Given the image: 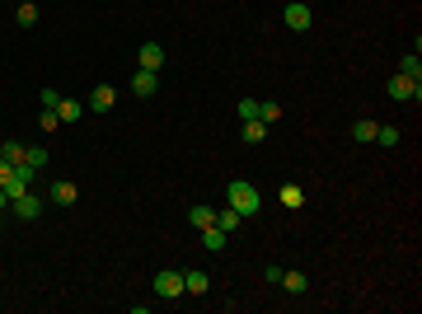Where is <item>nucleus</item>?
Returning a JSON list of instances; mask_svg holds the SVG:
<instances>
[{
  "label": "nucleus",
  "instance_id": "f257e3e1",
  "mask_svg": "<svg viewBox=\"0 0 422 314\" xmlns=\"http://www.w3.org/2000/svg\"><path fill=\"white\" fill-rule=\"evenodd\" d=\"M225 202H230V207L249 221V216H258V211H263V192L249 183V179H235V183H225Z\"/></svg>",
  "mask_w": 422,
  "mask_h": 314
},
{
  "label": "nucleus",
  "instance_id": "f03ea898",
  "mask_svg": "<svg viewBox=\"0 0 422 314\" xmlns=\"http://www.w3.org/2000/svg\"><path fill=\"white\" fill-rule=\"evenodd\" d=\"M385 94L395 99V104H422V80H413V76H390L385 80Z\"/></svg>",
  "mask_w": 422,
  "mask_h": 314
},
{
  "label": "nucleus",
  "instance_id": "7ed1b4c3",
  "mask_svg": "<svg viewBox=\"0 0 422 314\" xmlns=\"http://www.w3.org/2000/svg\"><path fill=\"white\" fill-rule=\"evenodd\" d=\"M151 287H155L159 300H184V272H179V267H159Z\"/></svg>",
  "mask_w": 422,
  "mask_h": 314
},
{
  "label": "nucleus",
  "instance_id": "20e7f679",
  "mask_svg": "<svg viewBox=\"0 0 422 314\" xmlns=\"http://www.w3.org/2000/svg\"><path fill=\"white\" fill-rule=\"evenodd\" d=\"M282 24H287L291 33H310L315 14H310V5H305V0H291L287 10H282Z\"/></svg>",
  "mask_w": 422,
  "mask_h": 314
},
{
  "label": "nucleus",
  "instance_id": "39448f33",
  "mask_svg": "<svg viewBox=\"0 0 422 314\" xmlns=\"http://www.w3.org/2000/svg\"><path fill=\"white\" fill-rule=\"evenodd\" d=\"M10 216H19V221H38V216H43V197H33V192L10 197Z\"/></svg>",
  "mask_w": 422,
  "mask_h": 314
},
{
  "label": "nucleus",
  "instance_id": "423d86ee",
  "mask_svg": "<svg viewBox=\"0 0 422 314\" xmlns=\"http://www.w3.org/2000/svg\"><path fill=\"white\" fill-rule=\"evenodd\" d=\"M136 66H141V71H164V47H159L155 38L136 47Z\"/></svg>",
  "mask_w": 422,
  "mask_h": 314
},
{
  "label": "nucleus",
  "instance_id": "0eeeda50",
  "mask_svg": "<svg viewBox=\"0 0 422 314\" xmlns=\"http://www.w3.org/2000/svg\"><path fill=\"white\" fill-rule=\"evenodd\" d=\"M132 94H136V99H155V94H159V71H141V66H136Z\"/></svg>",
  "mask_w": 422,
  "mask_h": 314
},
{
  "label": "nucleus",
  "instance_id": "6e6552de",
  "mask_svg": "<svg viewBox=\"0 0 422 314\" xmlns=\"http://www.w3.org/2000/svg\"><path fill=\"white\" fill-rule=\"evenodd\" d=\"M89 108H94V113H113V108H118V89H113V85H94V89H89Z\"/></svg>",
  "mask_w": 422,
  "mask_h": 314
},
{
  "label": "nucleus",
  "instance_id": "1a4fd4ad",
  "mask_svg": "<svg viewBox=\"0 0 422 314\" xmlns=\"http://www.w3.org/2000/svg\"><path fill=\"white\" fill-rule=\"evenodd\" d=\"M47 197H52L56 207H76V202H80V188L71 183V179H56V183H52V192H47Z\"/></svg>",
  "mask_w": 422,
  "mask_h": 314
},
{
  "label": "nucleus",
  "instance_id": "9d476101",
  "mask_svg": "<svg viewBox=\"0 0 422 314\" xmlns=\"http://www.w3.org/2000/svg\"><path fill=\"white\" fill-rule=\"evenodd\" d=\"M207 291H211V277L202 267H188L184 272V295H207Z\"/></svg>",
  "mask_w": 422,
  "mask_h": 314
},
{
  "label": "nucleus",
  "instance_id": "9b49d317",
  "mask_svg": "<svg viewBox=\"0 0 422 314\" xmlns=\"http://www.w3.org/2000/svg\"><path fill=\"white\" fill-rule=\"evenodd\" d=\"M239 136H244V146H263V141H267V122H263V117H249Z\"/></svg>",
  "mask_w": 422,
  "mask_h": 314
},
{
  "label": "nucleus",
  "instance_id": "f8f14e48",
  "mask_svg": "<svg viewBox=\"0 0 422 314\" xmlns=\"http://www.w3.org/2000/svg\"><path fill=\"white\" fill-rule=\"evenodd\" d=\"M188 225H197V230H207V225H216V207H207V202L188 207Z\"/></svg>",
  "mask_w": 422,
  "mask_h": 314
},
{
  "label": "nucleus",
  "instance_id": "ddd939ff",
  "mask_svg": "<svg viewBox=\"0 0 422 314\" xmlns=\"http://www.w3.org/2000/svg\"><path fill=\"white\" fill-rule=\"evenodd\" d=\"M347 136L362 141V146H370V141H375V122H370V117H357V122L347 127Z\"/></svg>",
  "mask_w": 422,
  "mask_h": 314
},
{
  "label": "nucleus",
  "instance_id": "4468645a",
  "mask_svg": "<svg viewBox=\"0 0 422 314\" xmlns=\"http://www.w3.org/2000/svg\"><path fill=\"white\" fill-rule=\"evenodd\" d=\"M216 225H221V230H225V235H230V230H239V225H244V216H239V211L230 207V202H225V207L216 211Z\"/></svg>",
  "mask_w": 422,
  "mask_h": 314
},
{
  "label": "nucleus",
  "instance_id": "2eb2a0df",
  "mask_svg": "<svg viewBox=\"0 0 422 314\" xmlns=\"http://www.w3.org/2000/svg\"><path fill=\"white\" fill-rule=\"evenodd\" d=\"M202 249H207V254H221V249H225V230H221V225H207V230H202Z\"/></svg>",
  "mask_w": 422,
  "mask_h": 314
},
{
  "label": "nucleus",
  "instance_id": "dca6fc26",
  "mask_svg": "<svg viewBox=\"0 0 422 314\" xmlns=\"http://www.w3.org/2000/svg\"><path fill=\"white\" fill-rule=\"evenodd\" d=\"M14 24H19V28H33V24H38V5H33V0H19V10H14Z\"/></svg>",
  "mask_w": 422,
  "mask_h": 314
},
{
  "label": "nucleus",
  "instance_id": "f3484780",
  "mask_svg": "<svg viewBox=\"0 0 422 314\" xmlns=\"http://www.w3.org/2000/svg\"><path fill=\"white\" fill-rule=\"evenodd\" d=\"M258 117H263L267 127H272V122H282V117H287V108L277 104V99H263V104H258Z\"/></svg>",
  "mask_w": 422,
  "mask_h": 314
},
{
  "label": "nucleus",
  "instance_id": "a211bd4d",
  "mask_svg": "<svg viewBox=\"0 0 422 314\" xmlns=\"http://www.w3.org/2000/svg\"><path fill=\"white\" fill-rule=\"evenodd\" d=\"M277 197H282V207H291V211L305 207V192H300L296 183H282V192H277Z\"/></svg>",
  "mask_w": 422,
  "mask_h": 314
},
{
  "label": "nucleus",
  "instance_id": "6ab92c4d",
  "mask_svg": "<svg viewBox=\"0 0 422 314\" xmlns=\"http://www.w3.org/2000/svg\"><path fill=\"white\" fill-rule=\"evenodd\" d=\"M282 287H287L291 295H305V291H310V282H305V272H282Z\"/></svg>",
  "mask_w": 422,
  "mask_h": 314
},
{
  "label": "nucleus",
  "instance_id": "aec40b11",
  "mask_svg": "<svg viewBox=\"0 0 422 314\" xmlns=\"http://www.w3.org/2000/svg\"><path fill=\"white\" fill-rule=\"evenodd\" d=\"M80 113H85V104H80V99H61V104H56V117H61V122H76Z\"/></svg>",
  "mask_w": 422,
  "mask_h": 314
},
{
  "label": "nucleus",
  "instance_id": "412c9836",
  "mask_svg": "<svg viewBox=\"0 0 422 314\" xmlns=\"http://www.w3.org/2000/svg\"><path fill=\"white\" fill-rule=\"evenodd\" d=\"M24 150H28V146H19V141H5V146H0V159H10V164H24Z\"/></svg>",
  "mask_w": 422,
  "mask_h": 314
},
{
  "label": "nucleus",
  "instance_id": "4be33fe9",
  "mask_svg": "<svg viewBox=\"0 0 422 314\" xmlns=\"http://www.w3.org/2000/svg\"><path fill=\"white\" fill-rule=\"evenodd\" d=\"M399 76H413V80H422V61H418V52H408L403 61H399Z\"/></svg>",
  "mask_w": 422,
  "mask_h": 314
},
{
  "label": "nucleus",
  "instance_id": "5701e85b",
  "mask_svg": "<svg viewBox=\"0 0 422 314\" xmlns=\"http://www.w3.org/2000/svg\"><path fill=\"white\" fill-rule=\"evenodd\" d=\"M235 113H239V122H249V117H258V99H239V104H235Z\"/></svg>",
  "mask_w": 422,
  "mask_h": 314
},
{
  "label": "nucleus",
  "instance_id": "b1692460",
  "mask_svg": "<svg viewBox=\"0 0 422 314\" xmlns=\"http://www.w3.org/2000/svg\"><path fill=\"white\" fill-rule=\"evenodd\" d=\"M38 127H43V131H56V127H61V117H56V108H43V113H38Z\"/></svg>",
  "mask_w": 422,
  "mask_h": 314
},
{
  "label": "nucleus",
  "instance_id": "393cba45",
  "mask_svg": "<svg viewBox=\"0 0 422 314\" xmlns=\"http://www.w3.org/2000/svg\"><path fill=\"white\" fill-rule=\"evenodd\" d=\"M375 141L380 146H399V127H375Z\"/></svg>",
  "mask_w": 422,
  "mask_h": 314
},
{
  "label": "nucleus",
  "instance_id": "a878e982",
  "mask_svg": "<svg viewBox=\"0 0 422 314\" xmlns=\"http://www.w3.org/2000/svg\"><path fill=\"white\" fill-rule=\"evenodd\" d=\"M263 282H267V287H282V267H277V262H267V267H263Z\"/></svg>",
  "mask_w": 422,
  "mask_h": 314
},
{
  "label": "nucleus",
  "instance_id": "bb28decb",
  "mask_svg": "<svg viewBox=\"0 0 422 314\" xmlns=\"http://www.w3.org/2000/svg\"><path fill=\"white\" fill-rule=\"evenodd\" d=\"M38 104H43V108H56V104H61V94H56L52 85H47V89H43V94H38Z\"/></svg>",
  "mask_w": 422,
  "mask_h": 314
},
{
  "label": "nucleus",
  "instance_id": "cd10ccee",
  "mask_svg": "<svg viewBox=\"0 0 422 314\" xmlns=\"http://www.w3.org/2000/svg\"><path fill=\"white\" fill-rule=\"evenodd\" d=\"M24 159L33 164V169H43V164H47V150H24Z\"/></svg>",
  "mask_w": 422,
  "mask_h": 314
},
{
  "label": "nucleus",
  "instance_id": "c85d7f7f",
  "mask_svg": "<svg viewBox=\"0 0 422 314\" xmlns=\"http://www.w3.org/2000/svg\"><path fill=\"white\" fill-rule=\"evenodd\" d=\"M10 179H14V164H10V159H0V188H10Z\"/></svg>",
  "mask_w": 422,
  "mask_h": 314
},
{
  "label": "nucleus",
  "instance_id": "c756f323",
  "mask_svg": "<svg viewBox=\"0 0 422 314\" xmlns=\"http://www.w3.org/2000/svg\"><path fill=\"white\" fill-rule=\"evenodd\" d=\"M0 216H5V211H0Z\"/></svg>",
  "mask_w": 422,
  "mask_h": 314
}]
</instances>
